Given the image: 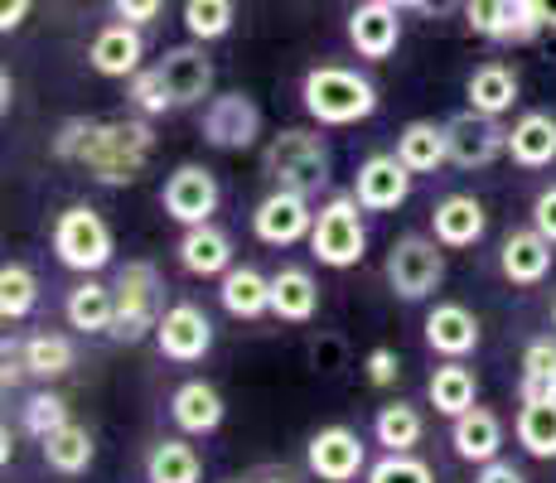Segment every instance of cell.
<instances>
[{"instance_id":"cell-26","label":"cell","mask_w":556,"mask_h":483,"mask_svg":"<svg viewBox=\"0 0 556 483\" xmlns=\"http://www.w3.org/2000/svg\"><path fill=\"white\" fill-rule=\"evenodd\" d=\"M218 300L232 319H256L271 309V281L262 271H252V266H232L218 285Z\"/></svg>"},{"instance_id":"cell-20","label":"cell","mask_w":556,"mask_h":483,"mask_svg":"<svg viewBox=\"0 0 556 483\" xmlns=\"http://www.w3.org/2000/svg\"><path fill=\"white\" fill-rule=\"evenodd\" d=\"M498 266L513 285H538L542 276L552 271V238H542L538 228H522L504 238V252H498Z\"/></svg>"},{"instance_id":"cell-14","label":"cell","mask_w":556,"mask_h":483,"mask_svg":"<svg viewBox=\"0 0 556 483\" xmlns=\"http://www.w3.org/2000/svg\"><path fill=\"white\" fill-rule=\"evenodd\" d=\"M363 469V440L349 425H325L309 440V474L325 483H349Z\"/></svg>"},{"instance_id":"cell-48","label":"cell","mask_w":556,"mask_h":483,"mask_svg":"<svg viewBox=\"0 0 556 483\" xmlns=\"http://www.w3.org/2000/svg\"><path fill=\"white\" fill-rule=\"evenodd\" d=\"M29 5H35V0H0V29H20L25 25V15H29Z\"/></svg>"},{"instance_id":"cell-31","label":"cell","mask_w":556,"mask_h":483,"mask_svg":"<svg viewBox=\"0 0 556 483\" xmlns=\"http://www.w3.org/2000/svg\"><path fill=\"white\" fill-rule=\"evenodd\" d=\"M199 455L185 440H160L146 459V483H199Z\"/></svg>"},{"instance_id":"cell-17","label":"cell","mask_w":556,"mask_h":483,"mask_svg":"<svg viewBox=\"0 0 556 483\" xmlns=\"http://www.w3.org/2000/svg\"><path fill=\"white\" fill-rule=\"evenodd\" d=\"M349 39L363 59H388L402 39V20H397V5L392 0H368L349 15Z\"/></svg>"},{"instance_id":"cell-45","label":"cell","mask_w":556,"mask_h":483,"mask_svg":"<svg viewBox=\"0 0 556 483\" xmlns=\"http://www.w3.org/2000/svg\"><path fill=\"white\" fill-rule=\"evenodd\" d=\"M160 5H165V0H112L116 20H126V25H151L160 15Z\"/></svg>"},{"instance_id":"cell-10","label":"cell","mask_w":556,"mask_h":483,"mask_svg":"<svg viewBox=\"0 0 556 483\" xmlns=\"http://www.w3.org/2000/svg\"><path fill=\"white\" fill-rule=\"evenodd\" d=\"M315 228V213H309V193H295V189H276L256 203L252 213V232L262 238L266 246H291L301 242L305 232Z\"/></svg>"},{"instance_id":"cell-46","label":"cell","mask_w":556,"mask_h":483,"mask_svg":"<svg viewBox=\"0 0 556 483\" xmlns=\"http://www.w3.org/2000/svg\"><path fill=\"white\" fill-rule=\"evenodd\" d=\"M532 228L542 232V238L556 242V185L538 193V203H532Z\"/></svg>"},{"instance_id":"cell-11","label":"cell","mask_w":556,"mask_h":483,"mask_svg":"<svg viewBox=\"0 0 556 483\" xmlns=\"http://www.w3.org/2000/svg\"><path fill=\"white\" fill-rule=\"evenodd\" d=\"M160 203H165V213L175 223H185V228L208 223L213 208H218V179H213V169H203V165H179L175 175L165 179Z\"/></svg>"},{"instance_id":"cell-13","label":"cell","mask_w":556,"mask_h":483,"mask_svg":"<svg viewBox=\"0 0 556 483\" xmlns=\"http://www.w3.org/2000/svg\"><path fill=\"white\" fill-rule=\"evenodd\" d=\"M155 343L169 363H199L213 348V325L199 305H175L160 315L155 325Z\"/></svg>"},{"instance_id":"cell-3","label":"cell","mask_w":556,"mask_h":483,"mask_svg":"<svg viewBox=\"0 0 556 483\" xmlns=\"http://www.w3.org/2000/svg\"><path fill=\"white\" fill-rule=\"evenodd\" d=\"M262 175L276 189L315 193L329 185V145L315 131H281L262 150Z\"/></svg>"},{"instance_id":"cell-16","label":"cell","mask_w":556,"mask_h":483,"mask_svg":"<svg viewBox=\"0 0 556 483\" xmlns=\"http://www.w3.org/2000/svg\"><path fill=\"white\" fill-rule=\"evenodd\" d=\"M92 68L102 73V78H131V73H141V59H146V39H141V25H126V20H116V25H106L98 39H92Z\"/></svg>"},{"instance_id":"cell-39","label":"cell","mask_w":556,"mask_h":483,"mask_svg":"<svg viewBox=\"0 0 556 483\" xmlns=\"http://www.w3.org/2000/svg\"><path fill=\"white\" fill-rule=\"evenodd\" d=\"M368 483H435V474L412 449H388V455L368 469Z\"/></svg>"},{"instance_id":"cell-24","label":"cell","mask_w":556,"mask_h":483,"mask_svg":"<svg viewBox=\"0 0 556 483\" xmlns=\"http://www.w3.org/2000/svg\"><path fill=\"white\" fill-rule=\"evenodd\" d=\"M315 309H319L315 276L301 271V266H281V271L271 276V315L276 319H291V325H305Z\"/></svg>"},{"instance_id":"cell-9","label":"cell","mask_w":556,"mask_h":483,"mask_svg":"<svg viewBox=\"0 0 556 483\" xmlns=\"http://www.w3.org/2000/svg\"><path fill=\"white\" fill-rule=\"evenodd\" d=\"M262 136V112L248 92H223L203 106V141L218 150H248Z\"/></svg>"},{"instance_id":"cell-5","label":"cell","mask_w":556,"mask_h":483,"mask_svg":"<svg viewBox=\"0 0 556 483\" xmlns=\"http://www.w3.org/2000/svg\"><path fill=\"white\" fill-rule=\"evenodd\" d=\"M116 319H112V339L136 343L160 325V276L151 262H126L116 271Z\"/></svg>"},{"instance_id":"cell-8","label":"cell","mask_w":556,"mask_h":483,"mask_svg":"<svg viewBox=\"0 0 556 483\" xmlns=\"http://www.w3.org/2000/svg\"><path fill=\"white\" fill-rule=\"evenodd\" d=\"M445 141H451V160L459 169H484L508 150V131L498 126V116L469 106V112L445 122Z\"/></svg>"},{"instance_id":"cell-43","label":"cell","mask_w":556,"mask_h":483,"mask_svg":"<svg viewBox=\"0 0 556 483\" xmlns=\"http://www.w3.org/2000/svg\"><path fill=\"white\" fill-rule=\"evenodd\" d=\"M469 29L484 39H498V20H504V0H465Z\"/></svg>"},{"instance_id":"cell-36","label":"cell","mask_w":556,"mask_h":483,"mask_svg":"<svg viewBox=\"0 0 556 483\" xmlns=\"http://www.w3.org/2000/svg\"><path fill=\"white\" fill-rule=\"evenodd\" d=\"M35 300H39L35 271L20 266V262H10L5 271H0V315H5V325L10 319H25L29 309H35Z\"/></svg>"},{"instance_id":"cell-52","label":"cell","mask_w":556,"mask_h":483,"mask_svg":"<svg viewBox=\"0 0 556 483\" xmlns=\"http://www.w3.org/2000/svg\"><path fill=\"white\" fill-rule=\"evenodd\" d=\"M392 5H421V0H392Z\"/></svg>"},{"instance_id":"cell-28","label":"cell","mask_w":556,"mask_h":483,"mask_svg":"<svg viewBox=\"0 0 556 483\" xmlns=\"http://www.w3.org/2000/svg\"><path fill=\"white\" fill-rule=\"evenodd\" d=\"M112 319H116V290L98 285V281H83L68 290V325L83 329V334H112Z\"/></svg>"},{"instance_id":"cell-23","label":"cell","mask_w":556,"mask_h":483,"mask_svg":"<svg viewBox=\"0 0 556 483\" xmlns=\"http://www.w3.org/2000/svg\"><path fill=\"white\" fill-rule=\"evenodd\" d=\"M169 416H175L179 431L208 435V431L223 425V396L213 392L208 382H185L175 396H169Z\"/></svg>"},{"instance_id":"cell-47","label":"cell","mask_w":556,"mask_h":483,"mask_svg":"<svg viewBox=\"0 0 556 483\" xmlns=\"http://www.w3.org/2000/svg\"><path fill=\"white\" fill-rule=\"evenodd\" d=\"M475 483H528V479H522V469L508 465V459H489V465L479 469Z\"/></svg>"},{"instance_id":"cell-41","label":"cell","mask_w":556,"mask_h":483,"mask_svg":"<svg viewBox=\"0 0 556 483\" xmlns=\"http://www.w3.org/2000/svg\"><path fill=\"white\" fill-rule=\"evenodd\" d=\"M131 102H136V112H141V116H160V112H169V106H175V97H169L160 68L131 73Z\"/></svg>"},{"instance_id":"cell-22","label":"cell","mask_w":556,"mask_h":483,"mask_svg":"<svg viewBox=\"0 0 556 483\" xmlns=\"http://www.w3.org/2000/svg\"><path fill=\"white\" fill-rule=\"evenodd\" d=\"M426 343L445 358H465V353L479 348V319L465 305H435L426 315Z\"/></svg>"},{"instance_id":"cell-50","label":"cell","mask_w":556,"mask_h":483,"mask_svg":"<svg viewBox=\"0 0 556 483\" xmlns=\"http://www.w3.org/2000/svg\"><path fill=\"white\" fill-rule=\"evenodd\" d=\"M455 5H459V0H421L416 10H426V15H451Z\"/></svg>"},{"instance_id":"cell-7","label":"cell","mask_w":556,"mask_h":483,"mask_svg":"<svg viewBox=\"0 0 556 483\" xmlns=\"http://www.w3.org/2000/svg\"><path fill=\"white\" fill-rule=\"evenodd\" d=\"M441 276H445V262H441V252H435L431 238L406 232V238L392 242V252H388V285H392V295L426 300L435 285H441Z\"/></svg>"},{"instance_id":"cell-30","label":"cell","mask_w":556,"mask_h":483,"mask_svg":"<svg viewBox=\"0 0 556 483\" xmlns=\"http://www.w3.org/2000/svg\"><path fill=\"white\" fill-rule=\"evenodd\" d=\"M39 445H45L49 469H59V474H83V469L92 465V435L73 421H63L59 431H49Z\"/></svg>"},{"instance_id":"cell-49","label":"cell","mask_w":556,"mask_h":483,"mask_svg":"<svg viewBox=\"0 0 556 483\" xmlns=\"http://www.w3.org/2000/svg\"><path fill=\"white\" fill-rule=\"evenodd\" d=\"M309 358H315L319 368H334V363H339V343L334 339H319L315 348H309Z\"/></svg>"},{"instance_id":"cell-18","label":"cell","mask_w":556,"mask_h":483,"mask_svg":"<svg viewBox=\"0 0 556 483\" xmlns=\"http://www.w3.org/2000/svg\"><path fill=\"white\" fill-rule=\"evenodd\" d=\"M179 266L189 276H228L232 271V238L213 223H194V228L179 238Z\"/></svg>"},{"instance_id":"cell-37","label":"cell","mask_w":556,"mask_h":483,"mask_svg":"<svg viewBox=\"0 0 556 483\" xmlns=\"http://www.w3.org/2000/svg\"><path fill=\"white\" fill-rule=\"evenodd\" d=\"M25 368L35 378H63L73 368V343L63 334H35L25 339Z\"/></svg>"},{"instance_id":"cell-15","label":"cell","mask_w":556,"mask_h":483,"mask_svg":"<svg viewBox=\"0 0 556 483\" xmlns=\"http://www.w3.org/2000/svg\"><path fill=\"white\" fill-rule=\"evenodd\" d=\"M155 68H160V78H165L169 97H175V106H194L213 92V63H208V53L194 45L165 49V59H160Z\"/></svg>"},{"instance_id":"cell-33","label":"cell","mask_w":556,"mask_h":483,"mask_svg":"<svg viewBox=\"0 0 556 483\" xmlns=\"http://www.w3.org/2000/svg\"><path fill=\"white\" fill-rule=\"evenodd\" d=\"M426 392H431L435 411L455 421L459 411H469V406H475V372L459 368V363H445V368L431 372V386H426Z\"/></svg>"},{"instance_id":"cell-27","label":"cell","mask_w":556,"mask_h":483,"mask_svg":"<svg viewBox=\"0 0 556 483\" xmlns=\"http://www.w3.org/2000/svg\"><path fill=\"white\" fill-rule=\"evenodd\" d=\"M397 155H402V165L412 169V175H431L435 165H445V160H451L445 126H435V122H412V126H402Z\"/></svg>"},{"instance_id":"cell-34","label":"cell","mask_w":556,"mask_h":483,"mask_svg":"<svg viewBox=\"0 0 556 483\" xmlns=\"http://www.w3.org/2000/svg\"><path fill=\"white\" fill-rule=\"evenodd\" d=\"M556 396V343L538 339L522 353V402H552Z\"/></svg>"},{"instance_id":"cell-42","label":"cell","mask_w":556,"mask_h":483,"mask_svg":"<svg viewBox=\"0 0 556 483\" xmlns=\"http://www.w3.org/2000/svg\"><path fill=\"white\" fill-rule=\"evenodd\" d=\"M63 421H68V406H63V396L39 392V396H29V402H25V431L35 435V440H45L49 431H59Z\"/></svg>"},{"instance_id":"cell-25","label":"cell","mask_w":556,"mask_h":483,"mask_svg":"<svg viewBox=\"0 0 556 483\" xmlns=\"http://www.w3.org/2000/svg\"><path fill=\"white\" fill-rule=\"evenodd\" d=\"M508 155L522 169H542L556 160V122L547 112H528L518 126L508 131Z\"/></svg>"},{"instance_id":"cell-54","label":"cell","mask_w":556,"mask_h":483,"mask_svg":"<svg viewBox=\"0 0 556 483\" xmlns=\"http://www.w3.org/2000/svg\"><path fill=\"white\" fill-rule=\"evenodd\" d=\"M552 319H556V305H552Z\"/></svg>"},{"instance_id":"cell-55","label":"cell","mask_w":556,"mask_h":483,"mask_svg":"<svg viewBox=\"0 0 556 483\" xmlns=\"http://www.w3.org/2000/svg\"><path fill=\"white\" fill-rule=\"evenodd\" d=\"M232 483H242V479H232Z\"/></svg>"},{"instance_id":"cell-38","label":"cell","mask_w":556,"mask_h":483,"mask_svg":"<svg viewBox=\"0 0 556 483\" xmlns=\"http://www.w3.org/2000/svg\"><path fill=\"white\" fill-rule=\"evenodd\" d=\"M232 25V0H185V29L194 39H223Z\"/></svg>"},{"instance_id":"cell-1","label":"cell","mask_w":556,"mask_h":483,"mask_svg":"<svg viewBox=\"0 0 556 483\" xmlns=\"http://www.w3.org/2000/svg\"><path fill=\"white\" fill-rule=\"evenodd\" d=\"M155 150V131L146 122H88L73 116L63 122V131L53 136V155L83 165L98 185H131L146 169Z\"/></svg>"},{"instance_id":"cell-40","label":"cell","mask_w":556,"mask_h":483,"mask_svg":"<svg viewBox=\"0 0 556 483\" xmlns=\"http://www.w3.org/2000/svg\"><path fill=\"white\" fill-rule=\"evenodd\" d=\"M542 25L538 0H504V20H498V45H528Z\"/></svg>"},{"instance_id":"cell-44","label":"cell","mask_w":556,"mask_h":483,"mask_svg":"<svg viewBox=\"0 0 556 483\" xmlns=\"http://www.w3.org/2000/svg\"><path fill=\"white\" fill-rule=\"evenodd\" d=\"M397 372H402V358H397L392 348H372V353H368V382H372V386L397 382Z\"/></svg>"},{"instance_id":"cell-35","label":"cell","mask_w":556,"mask_h":483,"mask_svg":"<svg viewBox=\"0 0 556 483\" xmlns=\"http://www.w3.org/2000/svg\"><path fill=\"white\" fill-rule=\"evenodd\" d=\"M372 435H378V445H388V449H412L416 440H421V411L406 402L382 406L378 421H372Z\"/></svg>"},{"instance_id":"cell-51","label":"cell","mask_w":556,"mask_h":483,"mask_svg":"<svg viewBox=\"0 0 556 483\" xmlns=\"http://www.w3.org/2000/svg\"><path fill=\"white\" fill-rule=\"evenodd\" d=\"M538 15L547 29H556V0H538Z\"/></svg>"},{"instance_id":"cell-6","label":"cell","mask_w":556,"mask_h":483,"mask_svg":"<svg viewBox=\"0 0 556 483\" xmlns=\"http://www.w3.org/2000/svg\"><path fill=\"white\" fill-rule=\"evenodd\" d=\"M53 252H59V262L68 266V271H102L106 262H112V228L98 218L92 208H68L59 213V223H53Z\"/></svg>"},{"instance_id":"cell-12","label":"cell","mask_w":556,"mask_h":483,"mask_svg":"<svg viewBox=\"0 0 556 483\" xmlns=\"http://www.w3.org/2000/svg\"><path fill=\"white\" fill-rule=\"evenodd\" d=\"M354 199L368 213H392L412 199V169L402 165V155H372L358 165Z\"/></svg>"},{"instance_id":"cell-4","label":"cell","mask_w":556,"mask_h":483,"mask_svg":"<svg viewBox=\"0 0 556 483\" xmlns=\"http://www.w3.org/2000/svg\"><path fill=\"white\" fill-rule=\"evenodd\" d=\"M363 203L358 199H329L325 208L315 213V228H309V252L319 256L325 266H334V271H349V266L363 262V252H368V232H363V218H358Z\"/></svg>"},{"instance_id":"cell-53","label":"cell","mask_w":556,"mask_h":483,"mask_svg":"<svg viewBox=\"0 0 556 483\" xmlns=\"http://www.w3.org/2000/svg\"><path fill=\"white\" fill-rule=\"evenodd\" d=\"M262 483H291V479H262Z\"/></svg>"},{"instance_id":"cell-19","label":"cell","mask_w":556,"mask_h":483,"mask_svg":"<svg viewBox=\"0 0 556 483\" xmlns=\"http://www.w3.org/2000/svg\"><path fill=\"white\" fill-rule=\"evenodd\" d=\"M451 445H455L459 459H469V465H489V459H498V449H504V425H498L494 411L469 406V411L455 416Z\"/></svg>"},{"instance_id":"cell-2","label":"cell","mask_w":556,"mask_h":483,"mask_svg":"<svg viewBox=\"0 0 556 483\" xmlns=\"http://www.w3.org/2000/svg\"><path fill=\"white\" fill-rule=\"evenodd\" d=\"M301 97H305V112L315 116L319 126H354L363 116L378 112V88H372L363 73L334 68V63L309 68Z\"/></svg>"},{"instance_id":"cell-21","label":"cell","mask_w":556,"mask_h":483,"mask_svg":"<svg viewBox=\"0 0 556 483\" xmlns=\"http://www.w3.org/2000/svg\"><path fill=\"white\" fill-rule=\"evenodd\" d=\"M484 203L469 199V193H451V199L435 203L431 213V228H435V242L441 246H475L484 238Z\"/></svg>"},{"instance_id":"cell-29","label":"cell","mask_w":556,"mask_h":483,"mask_svg":"<svg viewBox=\"0 0 556 483\" xmlns=\"http://www.w3.org/2000/svg\"><path fill=\"white\" fill-rule=\"evenodd\" d=\"M513 102H518V78H513L504 63H484V68L469 73V106L475 112L504 116Z\"/></svg>"},{"instance_id":"cell-32","label":"cell","mask_w":556,"mask_h":483,"mask_svg":"<svg viewBox=\"0 0 556 483\" xmlns=\"http://www.w3.org/2000/svg\"><path fill=\"white\" fill-rule=\"evenodd\" d=\"M518 445L528 449L532 459H556V396L552 402H522Z\"/></svg>"}]
</instances>
